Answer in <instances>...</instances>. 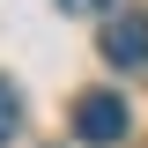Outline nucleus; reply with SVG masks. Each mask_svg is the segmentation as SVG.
<instances>
[{"label": "nucleus", "mask_w": 148, "mask_h": 148, "mask_svg": "<svg viewBox=\"0 0 148 148\" xmlns=\"http://www.w3.org/2000/svg\"><path fill=\"white\" fill-rule=\"evenodd\" d=\"M67 15H96V8H111V0H59Z\"/></svg>", "instance_id": "4"}, {"label": "nucleus", "mask_w": 148, "mask_h": 148, "mask_svg": "<svg viewBox=\"0 0 148 148\" xmlns=\"http://www.w3.org/2000/svg\"><path fill=\"white\" fill-rule=\"evenodd\" d=\"M15 126H22V96L0 82V141H15Z\"/></svg>", "instance_id": "3"}, {"label": "nucleus", "mask_w": 148, "mask_h": 148, "mask_svg": "<svg viewBox=\"0 0 148 148\" xmlns=\"http://www.w3.org/2000/svg\"><path fill=\"white\" fill-rule=\"evenodd\" d=\"M104 59L111 67H148V15L141 8H126V15L104 22Z\"/></svg>", "instance_id": "2"}, {"label": "nucleus", "mask_w": 148, "mask_h": 148, "mask_svg": "<svg viewBox=\"0 0 148 148\" xmlns=\"http://www.w3.org/2000/svg\"><path fill=\"white\" fill-rule=\"evenodd\" d=\"M126 126H133V104L119 89H89V96H74V133L82 141H126Z\"/></svg>", "instance_id": "1"}]
</instances>
